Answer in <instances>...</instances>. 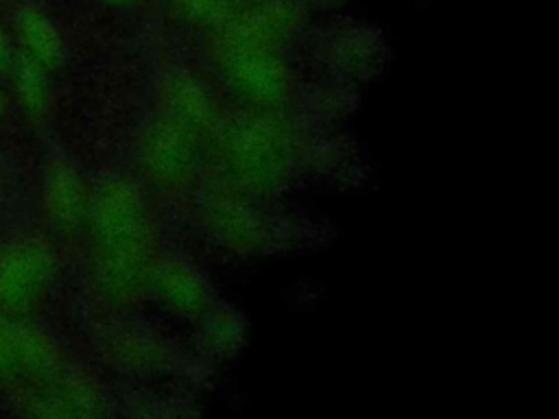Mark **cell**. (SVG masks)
Masks as SVG:
<instances>
[{"label":"cell","instance_id":"cell-3","mask_svg":"<svg viewBox=\"0 0 559 419\" xmlns=\"http://www.w3.org/2000/svg\"><path fill=\"white\" fill-rule=\"evenodd\" d=\"M44 207L59 231L76 229L87 212L85 188L76 170L68 164H55L44 181Z\"/></svg>","mask_w":559,"mask_h":419},{"label":"cell","instance_id":"cell-4","mask_svg":"<svg viewBox=\"0 0 559 419\" xmlns=\"http://www.w3.org/2000/svg\"><path fill=\"white\" fill-rule=\"evenodd\" d=\"M17 33L26 52L41 65H52L61 57L59 33L39 9L26 7L17 13Z\"/></svg>","mask_w":559,"mask_h":419},{"label":"cell","instance_id":"cell-1","mask_svg":"<svg viewBox=\"0 0 559 419\" xmlns=\"http://www.w3.org/2000/svg\"><path fill=\"white\" fill-rule=\"evenodd\" d=\"M59 375V354L35 325L0 310V380L41 384Z\"/></svg>","mask_w":559,"mask_h":419},{"label":"cell","instance_id":"cell-5","mask_svg":"<svg viewBox=\"0 0 559 419\" xmlns=\"http://www.w3.org/2000/svg\"><path fill=\"white\" fill-rule=\"evenodd\" d=\"M13 79H15V92L31 113H39L48 105V79L44 72V65L31 57L28 52L17 55L13 61Z\"/></svg>","mask_w":559,"mask_h":419},{"label":"cell","instance_id":"cell-6","mask_svg":"<svg viewBox=\"0 0 559 419\" xmlns=\"http://www.w3.org/2000/svg\"><path fill=\"white\" fill-rule=\"evenodd\" d=\"M177 11L192 24L223 28L240 7V0H175Z\"/></svg>","mask_w":559,"mask_h":419},{"label":"cell","instance_id":"cell-7","mask_svg":"<svg viewBox=\"0 0 559 419\" xmlns=\"http://www.w3.org/2000/svg\"><path fill=\"white\" fill-rule=\"evenodd\" d=\"M164 292L166 299H170L173 306L177 308H194L201 301V288H199V279L192 277L190 271H175L168 273L164 279Z\"/></svg>","mask_w":559,"mask_h":419},{"label":"cell","instance_id":"cell-8","mask_svg":"<svg viewBox=\"0 0 559 419\" xmlns=\"http://www.w3.org/2000/svg\"><path fill=\"white\" fill-rule=\"evenodd\" d=\"M11 61H13V57H11L9 41H7L4 33H2V28H0V72H2V70H7V68L11 65Z\"/></svg>","mask_w":559,"mask_h":419},{"label":"cell","instance_id":"cell-2","mask_svg":"<svg viewBox=\"0 0 559 419\" xmlns=\"http://www.w3.org/2000/svg\"><path fill=\"white\" fill-rule=\"evenodd\" d=\"M55 258L39 240H20L0 253V310L9 314L28 312L41 297Z\"/></svg>","mask_w":559,"mask_h":419},{"label":"cell","instance_id":"cell-10","mask_svg":"<svg viewBox=\"0 0 559 419\" xmlns=\"http://www.w3.org/2000/svg\"><path fill=\"white\" fill-rule=\"evenodd\" d=\"M0 111H2V96H0Z\"/></svg>","mask_w":559,"mask_h":419},{"label":"cell","instance_id":"cell-9","mask_svg":"<svg viewBox=\"0 0 559 419\" xmlns=\"http://www.w3.org/2000/svg\"><path fill=\"white\" fill-rule=\"evenodd\" d=\"M107 2H129V0H107Z\"/></svg>","mask_w":559,"mask_h":419}]
</instances>
